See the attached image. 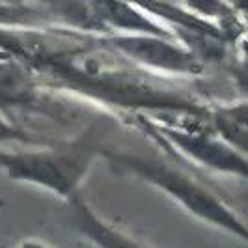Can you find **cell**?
I'll return each mask as SVG.
<instances>
[{
	"label": "cell",
	"mask_w": 248,
	"mask_h": 248,
	"mask_svg": "<svg viewBox=\"0 0 248 248\" xmlns=\"http://www.w3.org/2000/svg\"><path fill=\"white\" fill-rule=\"evenodd\" d=\"M0 52L26 63L47 88L86 101L120 122L135 114L205 122L215 99L202 80L155 73L131 62L107 34L78 28H0Z\"/></svg>",
	"instance_id": "1"
},
{
	"label": "cell",
	"mask_w": 248,
	"mask_h": 248,
	"mask_svg": "<svg viewBox=\"0 0 248 248\" xmlns=\"http://www.w3.org/2000/svg\"><path fill=\"white\" fill-rule=\"evenodd\" d=\"M0 114L13 127L52 144L78 133L101 112L86 101L47 88L21 60L2 56Z\"/></svg>",
	"instance_id": "2"
},
{
	"label": "cell",
	"mask_w": 248,
	"mask_h": 248,
	"mask_svg": "<svg viewBox=\"0 0 248 248\" xmlns=\"http://www.w3.org/2000/svg\"><path fill=\"white\" fill-rule=\"evenodd\" d=\"M108 118L107 112H101L78 133L52 144L34 146V149L0 148V170L13 181L45 188L71 202L80 194L93 162L108 148Z\"/></svg>",
	"instance_id": "3"
},
{
	"label": "cell",
	"mask_w": 248,
	"mask_h": 248,
	"mask_svg": "<svg viewBox=\"0 0 248 248\" xmlns=\"http://www.w3.org/2000/svg\"><path fill=\"white\" fill-rule=\"evenodd\" d=\"M101 159L108 164L114 174L131 175L153 185L200 220L220 228L230 235L239 237L241 241L248 239L247 226L237 217V213L217 192H213L209 186L200 183L190 174L162 161L118 151L110 146L101 153Z\"/></svg>",
	"instance_id": "4"
},
{
	"label": "cell",
	"mask_w": 248,
	"mask_h": 248,
	"mask_svg": "<svg viewBox=\"0 0 248 248\" xmlns=\"http://www.w3.org/2000/svg\"><path fill=\"white\" fill-rule=\"evenodd\" d=\"M127 125L140 129L149 140L157 142L172 155H181L211 172L226 175L248 177L247 153H241L207 129L205 122L196 118L162 116L151 118L146 114H135Z\"/></svg>",
	"instance_id": "5"
},
{
	"label": "cell",
	"mask_w": 248,
	"mask_h": 248,
	"mask_svg": "<svg viewBox=\"0 0 248 248\" xmlns=\"http://www.w3.org/2000/svg\"><path fill=\"white\" fill-rule=\"evenodd\" d=\"M107 37L114 49L149 71L192 80H203L211 73V69L205 67L175 37L148 34H107Z\"/></svg>",
	"instance_id": "6"
},
{
	"label": "cell",
	"mask_w": 248,
	"mask_h": 248,
	"mask_svg": "<svg viewBox=\"0 0 248 248\" xmlns=\"http://www.w3.org/2000/svg\"><path fill=\"white\" fill-rule=\"evenodd\" d=\"M207 129L241 153L248 149V101H211L205 118ZM248 155V153H247Z\"/></svg>",
	"instance_id": "7"
},
{
	"label": "cell",
	"mask_w": 248,
	"mask_h": 248,
	"mask_svg": "<svg viewBox=\"0 0 248 248\" xmlns=\"http://www.w3.org/2000/svg\"><path fill=\"white\" fill-rule=\"evenodd\" d=\"M69 203L73 209V220L77 230L97 248H148L142 243H138L137 239L125 235L124 232H120L112 224L105 222L84 202L82 194H77Z\"/></svg>",
	"instance_id": "8"
},
{
	"label": "cell",
	"mask_w": 248,
	"mask_h": 248,
	"mask_svg": "<svg viewBox=\"0 0 248 248\" xmlns=\"http://www.w3.org/2000/svg\"><path fill=\"white\" fill-rule=\"evenodd\" d=\"M10 142H19V144H28V146H45L43 140L28 135L25 131L13 127L2 114H0V144H10Z\"/></svg>",
	"instance_id": "9"
},
{
	"label": "cell",
	"mask_w": 248,
	"mask_h": 248,
	"mask_svg": "<svg viewBox=\"0 0 248 248\" xmlns=\"http://www.w3.org/2000/svg\"><path fill=\"white\" fill-rule=\"evenodd\" d=\"M19 248H49V247H45V245H43V243H39V241L28 239V241H25V243H21V247Z\"/></svg>",
	"instance_id": "10"
},
{
	"label": "cell",
	"mask_w": 248,
	"mask_h": 248,
	"mask_svg": "<svg viewBox=\"0 0 248 248\" xmlns=\"http://www.w3.org/2000/svg\"><path fill=\"white\" fill-rule=\"evenodd\" d=\"M2 56H8V54H4V52H0V58H2Z\"/></svg>",
	"instance_id": "11"
}]
</instances>
